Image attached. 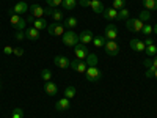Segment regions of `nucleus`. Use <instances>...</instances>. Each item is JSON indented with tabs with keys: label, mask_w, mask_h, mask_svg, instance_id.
<instances>
[{
	"label": "nucleus",
	"mask_w": 157,
	"mask_h": 118,
	"mask_svg": "<svg viewBox=\"0 0 157 118\" xmlns=\"http://www.w3.org/2000/svg\"><path fill=\"white\" fill-rule=\"evenodd\" d=\"M61 39L68 47H74L75 44H78V33H75L74 30H66L63 33Z\"/></svg>",
	"instance_id": "1"
},
{
	"label": "nucleus",
	"mask_w": 157,
	"mask_h": 118,
	"mask_svg": "<svg viewBox=\"0 0 157 118\" xmlns=\"http://www.w3.org/2000/svg\"><path fill=\"white\" fill-rule=\"evenodd\" d=\"M101 76H102V73H101V69H99L98 66H90V68L86 69V73H85V77H86V81H88L90 84L99 82Z\"/></svg>",
	"instance_id": "2"
},
{
	"label": "nucleus",
	"mask_w": 157,
	"mask_h": 118,
	"mask_svg": "<svg viewBox=\"0 0 157 118\" xmlns=\"http://www.w3.org/2000/svg\"><path fill=\"white\" fill-rule=\"evenodd\" d=\"M143 25H145V22H141L140 19H130L129 18L126 21V29L129 32H132V33H141Z\"/></svg>",
	"instance_id": "3"
},
{
	"label": "nucleus",
	"mask_w": 157,
	"mask_h": 118,
	"mask_svg": "<svg viewBox=\"0 0 157 118\" xmlns=\"http://www.w3.org/2000/svg\"><path fill=\"white\" fill-rule=\"evenodd\" d=\"M47 32L52 36H63V33L66 30H64V24H61V22H50L47 25Z\"/></svg>",
	"instance_id": "4"
},
{
	"label": "nucleus",
	"mask_w": 157,
	"mask_h": 118,
	"mask_svg": "<svg viewBox=\"0 0 157 118\" xmlns=\"http://www.w3.org/2000/svg\"><path fill=\"white\" fill-rule=\"evenodd\" d=\"M10 22H11V25H13L16 30H24L25 27H27V21L22 19L21 14H16V13H13V14H11Z\"/></svg>",
	"instance_id": "5"
},
{
	"label": "nucleus",
	"mask_w": 157,
	"mask_h": 118,
	"mask_svg": "<svg viewBox=\"0 0 157 118\" xmlns=\"http://www.w3.org/2000/svg\"><path fill=\"white\" fill-rule=\"evenodd\" d=\"M104 50H105V54L110 55V57H116L118 54H120V46H118L116 41H109L104 44Z\"/></svg>",
	"instance_id": "6"
},
{
	"label": "nucleus",
	"mask_w": 157,
	"mask_h": 118,
	"mask_svg": "<svg viewBox=\"0 0 157 118\" xmlns=\"http://www.w3.org/2000/svg\"><path fill=\"white\" fill-rule=\"evenodd\" d=\"M74 54H75V57H77V60H85L86 57H88V47L85 46V44H82V43H78V44H75L74 46Z\"/></svg>",
	"instance_id": "7"
},
{
	"label": "nucleus",
	"mask_w": 157,
	"mask_h": 118,
	"mask_svg": "<svg viewBox=\"0 0 157 118\" xmlns=\"http://www.w3.org/2000/svg\"><path fill=\"white\" fill-rule=\"evenodd\" d=\"M104 36H105L109 41H116V36H118V29L115 24H109L105 27V32H104Z\"/></svg>",
	"instance_id": "8"
},
{
	"label": "nucleus",
	"mask_w": 157,
	"mask_h": 118,
	"mask_svg": "<svg viewBox=\"0 0 157 118\" xmlns=\"http://www.w3.org/2000/svg\"><path fill=\"white\" fill-rule=\"evenodd\" d=\"M54 63H55V66L60 68V69H68L71 66V60L68 57H63V55H57L54 58Z\"/></svg>",
	"instance_id": "9"
},
{
	"label": "nucleus",
	"mask_w": 157,
	"mask_h": 118,
	"mask_svg": "<svg viewBox=\"0 0 157 118\" xmlns=\"http://www.w3.org/2000/svg\"><path fill=\"white\" fill-rule=\"evenodd\" d=\"M71 68H72L75 73H82V74H85L86 69H88L86 63H85L83 60H72V61H71Z\"/></svg>",
	"instance_id": "10"
},
{
	"label": "nucleus",
	"mask_w": 157,
	"mask_h": 118,
	"mask_svg": "<svg viewBox=\"0 0 157 118\" xmlns=\"http://www.w3.org/2000/svg\"><path fill=\"white\" fill-rule=\"evenodd\" d=\"M93 32H90V30H83L82 33H78V43H82V44H90V43H93Z\"/></svg>",
	"instance_id": "11"
},
{
	"label": "nucleus",
	"mask_w": 157,
	"mask_h": 118,
	"mask_svg": "<svg viewBox=\"0 0 157 118\" xmlns=\"http://www.w3.org/2000/svg\"><path fill=\"white\" fill-rule=\"evenodd\" d=\"M129 46H130V49H132V50H135V52H145V49H146L145 43H143L141 39H138V38L130 39Z\"/></svg>",
	"instance_id": "12"
},
{
	"label": "nucleus",
	"mask_w": 157,
	"mask_h": 118,
	"mask_svg": "<svg viewBox=\"0 0 157 118\" xmlns=\"http://www.w3.org/2000/svg\"><path fill=\"white\" fill-rule=\"evenodd\" d=\"M69 107H71V102H69L68 98H61V99H58V101L55 102V110H57V112L69 110Z\"/></svg>",
	"instance_id": "13"
},
{
	"label": "nucleus",
	"mask_w": 157,
	"mask_h": 118,
	"mask_svg": "<svg viewBox=\"0 0 157 118\" xmlns=\"http://www.w3.org/2000/svg\"><path fill=\"white\" fill-rule=\"evenodd\" d=\"M102 14H104V19H105V21L112 22V21H116V18H118V10H115L113 6H110V8L104 10Z\"/></svg>",
	"instance_id": "14"
},
{
	"label": "nucleus",
	"mask_w": 157,
	"mask_h": 118,
	"mask_svg": "<svg viewBox=\"0 0 157 118\" xmlns=\"http://www.w3.org/2000/svg\"><path fill=\"white\" fill-rule=\"evenodd\" d=\"M90 8L93 10L96 14H102L104 10H105V6H104V3L101 0H90Z\"/></svg>",
	"instance_id": "15"
},
{
	"label": "nucleus",
	"mask_w": 157,
	"mask_h": 118,
	"mask_svg": "<svg viewBox=\"0 0 157 118\" xmlns=\"http://www.w3.org/2000/svg\"><path fill=\"white\" fill-rule=\"evenodd\" d=\"M30 14L33 16V18H43L44 16V8L41 6V5H38V3H33V5H30Z\"/></svg>",
	"instance_id": "16"
},
{
	"label": "nucleus",
	"mask_w": 157,
	"mask_h": 118,
	"mask_svg": "<svg viewBox=\"0 0 157 118\" xmlns=\"http://www.w3.org/2000/svg\"><path fill=\"white\" fill-rule=\"evenodd\" d=\"M39 30H36L35 27H29L25 29V38L29 39V41H36V39H39Z\"/></svg>",
	"instance_id": "17"
},
{
	"label": "nucleus",
	"mask_w": 157,
	"mask_h": 118,
	"mask_svg": "<svg viewBox=\"0 0 157 118\" xmlns=\"http://www.w3.org/2000/svg\"><path fill=\"white\" fill-rule=\"evenodd\" d=\"M44 91L49 95V96H55L57 93H58V87H57V84H54V82H46V85H44Z\"/></svg>",
	"instance_id": "18"
},
{
	"label": "nucleus",
	"mask_w": 157,
	"mask_h": 118,
	"mask_svg": "<svg viewBox=\"0 0 157 118\" xmlns=\"http://www.w3.org/2000/svg\"><path fill=\"white\" fill-rule=\"evenodd\" d=\"M30 10V6L27 5V2H17L14 5V8H13V11L16 13V14H24V13H27Z\"/></svg>",
	"instance_id": "19"
},
{
	"label": "nucleus",
	"mask_w": 157,
	"mask_h": 118,
	"mask_svg": "<svg viewBox=\"0 0 157 118\" xmlns=\"http://www.w3.org/2000/svg\"><path fill=\"white\" fill-rule=\"evenodd\" d=\"M32 25H33V27H35L36 30L41 32V30L47 29V25H49V24H47V21H46L44 18H38V19H35V21H33V24H32Z\"/></svg>",
	"instance_id": "20"
},
{
	"label": "nucleus",
	"mask_w": 157,
	"mask_h": 118,
	"mask_svg": "<svg viewBox=\"0 0 157 118\" xmlns=\"http://www.w3.org/2000/svg\"><path fill=\"white\" fill-rule=\"evenodd\" d=\"M98 55L96 54H88V57L85 58V63H86V66H98Z\"/></svg>",
	"instance_id": "21"
},
{
	"label": "nucleus",
	"mask_w": 157,
	"mask_h": 118,
	"mask_svg": "<svg viewBox=\"0 0 157 118\" xmlns=\"http://www.w3.org/2000/svg\"><path fill=\"white\" fill-rule=\"evenodd\" d=\"M107 43V38L104 36V35H98V36H94L93 38V44H94V47H104V44Z\"/></svg>",
	"instance_id": "22"
},
{
	"label": "nucleus",
	"mask_w": 157,
	"mask_h": 118,
	"mask_svg": "<svg viewBox=\"0 0 157 118\" xmlns=\"http://www.w3.org/2000/svg\"><path fill=\"white\" fill-rule=\"evenodd\" d=\"M141 5L145 6V10H157V0H141Z\"/></svg>",
	"instance_id": "23"
},
{
	"label": "nucleus",
	"mask_w": 157,
	"mask_h": 118,
	"mask_svg": "<svg viewBox=\"0 0 157 118\" xmlns=\"http://www.w3.org/2000/svg\"><path fill=\"white\" fill-rule=\"evenodd\" d=\"M77 93V90L74 85H68L66 88H64V98H68V99H72Z\"/></svg>",
	"instance_id": "24"
},
{
	"label": "nucleus",
	"mask_w": 157,
	"mask_h": 118,
	"mask_svg": "<svg viewBox=\"0 0 157 118\" xmlns=\"http://www.w3.org/2000/svg\"><path fill=\"white\" fill-rule=\"evenodd\" d=\"M61 6H63V10H75L77 0H63Z\"/></svg>",
	"instance_id": "25"
},
{
	"label": "nucleus",
	"mask_w": 157,
	"mask_h": 118,
	"mask_svg": "<svg viewBox=\"0 0 157 118\" xmlns=\"http://www.w3.org/2000/svg\"><path fill=\"white\" fill-rule=\"evenodd\" d=\"M143 65H145L146 68H154V69H157V55H155V57H149L148 60L143 61Z\"/></svg>",
	"instance_id": "26"
},
{
	"label": "nucleus",
	"mask_w": 157,
	"mask_h": 118,
	"mask_svg": "<svg viewBox=\"0 0 157 118\" xmlns=\"http://www.w3.org/2000/svg\"><path fill=\"white\" fill-rule=\"evenodd\" d=\"M127 19H129V10H127V8L118 10V18H116V21H127Z\"/></svg>",
	"instance_id": "27"
},
{
	"label": "nucleus",
	"mask_w": 157,
	"mask_h": 118,
	"mask_svg": "<svg viewBox=\"0 0 157 118\" xmlns=\"http://www.w3.org/2000/svg\"><path fill=\"white\" fill-rule=\"evenodd\" d=\"M138 19H140L141 22H145V24H146V22L151 19V13H149L148 10H141V11H140V14H138Z\"/></svg>",
	"instance_id": "28"
},
{
	"label": "nucleus",
	"mask_w": 157,
	"mask_h": 118,
	"mask_svg": "<svg viewBox=\"0 0 157 118\" xmlns=\"http://www.w3.org/2000/svg\"><path fill=\"white\" fill-rule=\"evenodd\" d=\"M145 54H146L148 57H155V55H157V46H155V44L146 46V49H145Z\"/></svg>",
	"instance_id": "29"
},
{
	"label": "nucleus",
	"mask_w": 157,
	"mask_h": 118,
	"mask_svg": "<svg viewBox=\"0 0 157 118\" xmlns=\"http://www.w3.org/2000/svg\"><path fill=\"white\" fill-rule=\"evenodd\" d=\"M52 19H54V22H61L63 21V11L61 10H54L52 11Z\"/></svg>",
	"instance_id": "30"
},
{
	"label": "nucleus",
	"mask_w": 157,
	"mask_h": 118,
	"mask_svg": "<svg viewBox=\"0 0 157 118\" xmlns=\"http://www.w3.org/2000/svg\"><path fill=\"white\" fill-rule=\"evenodd\" d=\"M151 33H152V25L145 24V25H143V29H141V35L145 38H148V36H151Z\"/></svg>",
	"instance_id": "31"
},
{
	"label": "nucleus",
	"mask_w": 157,
	"mask_h": 118,
	"mask_svg": "<svg viewBox=\"0 0 157 118\" xmlns=\"http://www.w3.org/2000/svg\"><path fill=\"white\" fill-rule=\"evenodd\" d=\"M64 25H66L68 29H74L75 25H77V19L74 16H71V18H68L66 21H64Z\"/></svg>",
	"instance_id": "32"
},
{
	"label": "nucleus",
	"mask_w": 157,
	"mask_h": 118,
	"mask_svg": "<svg viewBox=\"0 0 157 118\" xmlns=\"http://www.w3.org/2000/svg\"><path fill=\"white\" fill-rule=\"evenodd\" d=\"M41 79L44 82H49L50 79H52V73H50V69H43L41 71Z\"/></svg>",
	"instance_id": "33"
},
{
	"label": "nucleus",
	"mask_w": 157,
	"mask_h": 118,
	"mask_svg": "<svg viewBox=\"0 0 157 118\" xmlns=\"http://www.w3.org/2000/svg\"><path fill=\"white\" fill-rule=\"evenodd\" d=\"M115 10H121V8H126V0H113V5H112Z\"/></svg>",
	"instance_id": "34"
},
{
	"label": "nucleus",
	"mask_w": 157,
	"mask_h": 118,
	"mask_svg": "<svg viewBox=\"0 0 157 118\" xmlns=\"http://www.w3.org/2000/svg\"><path fill=\"white\" fill-rule=\"evenodd\" d=\"M11 118H24V110H22L21 107H16L14 110H13Z\"/></svg>",
	"instance_id": "35"
},
{
	"label": "nucleus",
	"mask_w": 157,
	"mask_h": 118,
	"mask_svg": "<svg viewBox=\"0 0 157 118\" xmlns=\"http://www.w3.org/2000/svg\"><path fill=\"white\" fill-rule=\"evenodd\" d=\"M46 2L50 8H57V6H60L63 3V0H46Z\"/></svg>",
	"instance_id": "36"
},
{
	"label": "nucleus",
	"mask_w": 157,
	"mask_h": 118,
	"mask_svg": "<svg viewBox=\"0 0 157 118\" xmlns=\"http://www.w3.org/2000/svg\"><path fill=\"white\" fill-rule=\"evenodd\" d=\"M14 38L17 39V41H22V39L25 38V32H24V30H16V35H14Z\"/></svg>",
	"instance_id": "37"
},
{
	"label": "nucleus",
	"mask_w": 157,
	"mask_h": 118,
	"mask_svg": "<svg viewBox=\"0 0 157 118\" xmlns=\"http://www.w3.org/2000/svg\"><path fill=\"white\" fill-rule=\"evenodd\" d=\"M13 54H14L16 57H22L24 55V49L22 47H14L13 49Z\"/></svg>",
	"instance_id": "38"
},
{
	"label": "nucleus",
	"mask_w": 157,
	"mask_h": 118,
	"mask_svg": "<svg viewBox=\"0 0 157 118\" xmlns=\"http://www.w3.org/2000/svg\"><path fill=\"white\" fill-rule=\"evenodd\" d=\"M3 54H5V55H11V54H13V47H11V46H5V47H3Z\"/></svg>",
	"instance_id": "39"
},
{
	"label": "nucleus",
	"mask_w": 157,
	"mask_h": 118,
	"mask_svg": "<svg viewBox=\"0 0 157 118\" xmlns=\"http://www.w3.org/2000/svg\"><path fill=\"white\" fill-rule=\"evenodd\" d=\"M143 43H145V46H151V44H154V39L151 36H148V38H145V41H143Z\"/></svg>",
	"instance_id": "40"
},
{
	"label": "nucleus",
	"mask_w": 157,
	"mask_h": 118,
	"mask_svg": "<svg viewBox=\"0 0 157 118\" xmlns=\"http://www.w3.org/2000/svg\"><path fill=\"white\" fill-rule=\"evenodd\" d=\"M52 11H54V8H44V16H52Z\"/></svg>",
	"instance_id": "41"
},
{
	"label": "nucleus",
	"mask_w": 157,
	"mask_h": 118,
	"mask_svg": "<svg viewBox=\"0 0 157 118\" xmlns=\"http://www.w3.org/2000/svg\"><path fill=\"white\" fill-rule=\"evenodd\" d=\"M78 5H80V6H90V0H80Z\"/></svg>",
	"instance_id": "42"
},
{
	"label": "nucleus",
	"mask_w": 157,
	"mask_h": 118,
	"mask_svg": "<svg viewBox=\"0 0 157 118\" xmlns=\"http://www.w3.org/2000/svg\"><path fill=\"white\" fill-rule=\"evenodd\" d=\"M25 21H27L29 24H33V21H35V18H33V16L30 14V16H29V19H25Z\"/></svg>",
	"instance_id": "43"
},
{
	"label": "nucleus",
	"mask_w": 157,
	"mask_h": 118,
	"mask_svg": "<svg viewBox=\"0 0 157 118\" xmlns=\"http://www.w3.org/2000/svg\"><path fill=\"white\" fill-rule=\"evenodd\" d=\"M152 32H154V33H155V35H157V24H155V25H154V29H152Z\"/></svg>",
	"instance_id": "44"
},
{
	"label": "nucleus",
	"mask_w": 157,
	"mask_h": 118,
	"mask_svg": "<svg viewBox=\"0 0 157 118\" xmlns=\"http://www.w3.org/2000/svg\"><path fill=\"white\" fill-rule=\"evenodd\" d=\"M152 77H155V79H157V69H154V74H152Z\"/></svg>",
	"instance_id": "45"
}]
</instances>
